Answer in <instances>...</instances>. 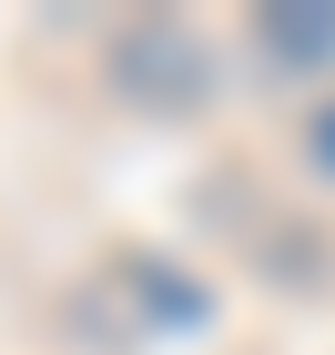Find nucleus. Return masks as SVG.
<instances>
[{"mask_svg": "<svg viewBox=\"0 0 335 355\" xmlns=\"http://www.w3.org/2000/svg\"><path fill=\"white\" fill-rule=\"evenodd\" d=\"M305 153H315V173H325V183H335V92H325V102H315V122H305Z\"/></svg>", "mask_w": 335, "mask_h": 355, "instance_id": "obj_3", "label": "nucleus"}, {"mask_svg": "<svg viewBox=\"0 0 335 355\" xmlns=\"http://www.w3.org/2000/svg\"><path fill=\"white\" fill-rule=\"evenodd\" d=\"M112 92L142 112H194L214 102V51H203L183 21H122V41H112Z\"/></svg>", "mask_w": 335, "mask_h": 355, "instance_id": "obj_1", "label": "nucleus"}, {"mask_svg": "<svg viewBox=\"0 0 335 355\" xmlns=\"http://www.w3.org/2000/svg\"><path fill=\"white\" fill-rule=\"evenodd\" d=\"M254 31H264V51H275L284 71L335 61V0H275V10H254Z\"/></svg>", "mask_w": 335, "mask_h": 355, "instance_id": "obj_2", "label": "nucleus"}]
</instances>
